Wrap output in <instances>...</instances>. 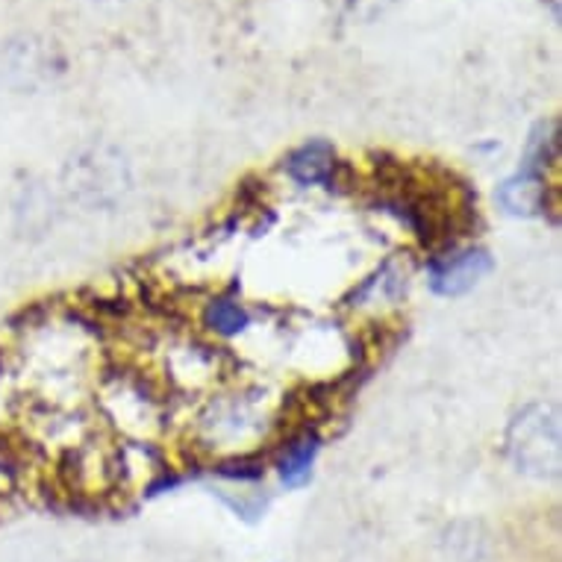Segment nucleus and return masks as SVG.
<instances>
[{
  "label": "nucleus",
  "mask_w": 562,
  "mask_h": 562,
  "mask_svg": "<svg viewBox=\"0 0 562 562\" xmlns=\"http://www.w3.org/2000/svg\"><path fill=\"white\" fill-rule=\"evenodd\" d=\"M560 415L551 404H527L507 427V453L513 465L530 477L560 474Z\"/></svg>",
  "instance_id": "nucleus-1"
},
{
  "label": "nucleus",
  "mask_w": 562,
  "mask_h": 562,
  "mask_svg": "<svg viewBox=\"0 0 562 562\" xmlns=\"http://www.w3.org/2000/svg\"><path fill=\"white\" fill-rule=\"evenodd\" d=\"M65 189L89 210H110L130 189L127 159L110 145L83 148L65 168Z\"/></svg>",
  "instance_id": "nucleus-2"
},
{
  "label": "nucleus",
  "mask_w": 562,
  "mask_h": 562,
  "mask_svg": "<svg viewBox=\"0 0 562 562\" xmlns=\"http://www.w3.org/2000/svg\"><path fill=\"white\" fill-rule=\"evenodd\" d=\"M492 271V257L483 248L457 250L451 257L436 259L430 268V289L442 297H460L477 286Z\"/></svg>",
  "instance_id": "nucleus-3"
},
{
  "label": "nucleus",
  "mask_w": 562,
  "mask_h": 562,
  "mask_svg": "<svg viewBox=\"0 0 562 562\" xmlns=\"http://www.w3.org/2000/svg\"><path fill=\"white\" fill-rule=\"evenodd\" d=\"M498 201L509 215H518V218L544 213L548 210V180H544V175L521 168L518 175L507 177L501 183Z\"/></svg>",
  "instance_id": "nucleus-4"
},
{
  "label": "nucleus",
  "mask_w": 562,
  "mask_h": 562,
  "mask_svg": "<svg viewBox=\"0 0 562 562\" xmlns=\"http://www.w3.org/2000/svg\"><path fill=\"white\" fill-rule=\"evenodd\" d=\"M206 425L213 427V434L227 445H239V442H248L254 436L259 434V422H262V415L259 409L248 404V401H227L222 406H213V413L210 418H203Z\"/></svg>",
  "instance_id": "nucleus-5"
},
{
  "label": "nucleus",
  "mask_w": 562,
  "mask_h": 562,
  "mask_svg": "<svg viewBox=\"0 0 562 562\" xmlns=\"http://www.w3.org/2000/svg\"><path fill=\"white\" fill-rule=\"evenodd\" d=\"M333 168H336V150H333L330 142L324 138H313L306 142L297 150H292L286 159V171L295 183L315 186L327 183L333 177Z\"/></svg>",
  "instance_id": "nucleus-6"
},
{
  "label": "nucleus",
  "mask_w": 562,
  "mask_h": 562,
  "mask_svg": "<svg viewBox=\"0 0 562 562\" xmlns=\"http://www.w3.org/2000/svg\"><path fill=\"white\" fill-rule=\"evenodd\" d=\"M315 457H318V436L315 434L301 436L297 442L289 445V451L283 453V460H280V477H283V483H289V486H301L304 480H310Z\"/></svg>",
  "instance_id": "nucleus-7"
},
{
  "label": "nucleus",
  "mask_w": 562,
  "mask_h": 562,
  "mask_svg": "<svg viewBox=\"0 0 562 562\" xmlns=\"http://www.w3.org/2000/svg\"><path fill=\"white\" fill-rule=\"evenodd\" d=\"M203 322L218 336H236V333L248 327L250 315L236 301H213V304L206 306V313H203Z\"/></svg>",
  "instance_id": "nucleus-8"
},
{
  "label": "nucleus",
  "mask_w": 562,
  "mask_h": 562,
  "mask_svg": "<svg viewBox=\"0 0 562 562\" xmlns=\"http://www.w3.org/2000/svg\"><path fill=\"white\" fill-rule=\"evenodd\" d=\"M336 10L345 15V19H357V21H371L374 15L386 10L392 0H333Z\"/></svg>",
  "instance_id": "nucleus-9"
}]
</instances>
